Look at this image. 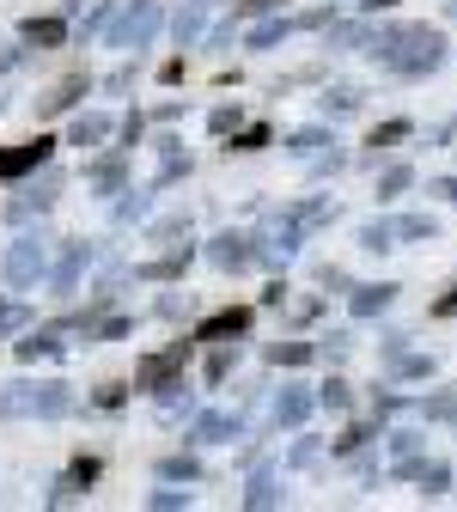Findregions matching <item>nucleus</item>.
<instances>
[{"label": "nucleus", "instance_id": "obj_1", "mask_svg": "<svg viewBox=\"0 0 457 512\" xmlns=\"http://www.w3.org/2000/svg\"><path fill=\"white\" fill-rule=\"evenodd\" d=\"M390 74H433L439 68V55H445V37L439 31H427V25H390V31H378L372 43H366Z\"/></svg>", "mask_w": 457, "mask_h": 512}, {"label": "nucleus", "instance_id": "obj_2", "mask_svg": "<svg viewBox=\"0 0 457 512\" xmlns=\"http://www.w3.org/2000/svg\"><path fill=\"white\" fill-rule=\"evenodd\" d=\"M74 415V384L61 378H19L0 391V421H61Z\"/></svg>", "mask_w": 457, "mask_h": 512}, {"label": "nucleus", "instance_id": "obj_3", "mask_svg": "<svg viewBox=\"0 0 457 512\" xmlns=\"http://www.w3.org/2000/svg\"><path fill=\"white\" fill-rule=\"evenodd\" d=\"M0 275H7V287H19V293H31L43 275H49V238L43 232H19L13 244H7V256H0Z\"/></svg>", "mask_w": 457, "mask_h": 512}, {"label": "nucleus", "instance_id": "obj_4", "mask_svg": "<svg viewBox=\"0 0 457 512\" xmlns=\"http://www.w3.org/2000/svg\"><path fill=\"white\" fill-rule=\"evenodd\" d=\"M159 25H165V13H159V0H128V7L110 19V31H104V43L110 49H147L153 37H159Z\"/></svg>", "mask_w": 457, "mask_h": 512}, {"label": "nucleus", "instance_id": "obj_5", "mask_svg": "<svg viewBox=\"0 0 457 512\" xmlns=\"http://www.w3.org/2000/svg\"><path fill=\"white\" fill-rule=\"evenodd\" d=\"M92 263H98V244H92V238H68V244H61V256L49 263V275H43L49 299H74Z\"/></svg>", "mask_w": 457, "mask_h": 512}, {"label": "nucleus", "instance_id": "obj_6", "mask_svg": "<svg viewBox=\"0 0 457 512\" xmlns=\"http://www.w3.org/2000/svg\"><path fill=\"white\" fill-rule=\"evenodd\" d=\"M189 354H195V336H177V342H165L159 354H147L141 366H135V391H147V397H159L165 384H177L183 378V366H189Z\"/></svg>", "mask_w": 457, "mask_h": 512}, {"label": "nucleus", "instance_id": "obj_7", "mask_svg": "<svg viewBox=\"0 0 457 512\" xmlns=\"http://www.w3.org/2000/svg\"><path fill=\"white\" fill-rule=\"evenodd\" d=\"M61 183H68V177H61L55 165H43V177H37V183H25L19 196L7 202V220H13V226H25V220L49 214V208H55V196H61Z\"/></svg>", "mask_w": 457, "mask_h": 512}, {"label": "nucleus", "instance_id": "obj_8", "mask_svg": "<svg viewBox=\"0 0 457 512\" xmlns=\"http://www.w3.org/2000/svg\"><path fill=\"white\" fill-rule=\"evenodd\" d=\"M49 159H55V141H49V135H37V141H19V147H0V183H19V177L43 171Z\"/></svg>", "mask_w": 457, "mask_h": 512}, {"label": "nucleus", "instance_id": "obj_9", "mask_svg": "<svg viewBox=\"0 0 457 512\" xmlns=\"http://www.w3.org/2000/svg\"><path fill=\"white\" fill-rule=\"evenodd\" d=\"M86 189H92V196H122V189H128V147H104L86 165Z\"/></svg>", "mask_w": 457, "mask_h": 512}, {"label": "nucleus", "instance_id": "obj_10", "mask_svg": "<svg viewBox=\"0 0 457 512\" xmlns=\"http://www.w3.org/2000/svg\"><path fill=\"white\" fill-rule=\"evenodd\" d=\"M208 263L214 269H226V275H238V269H250L256 263V238H244V232H220V238H208Z\"/></svg>", "mask_w": 457, "mask_h": 512}, {"label": "nucleus", "instance_id": "obj_11", "mask_svg": "<svg viewBox=\"0 0 457 512\" xmlns=\"http://www.w3.org/2000/svg\"><path fill=\"white\" fill-rule=\"evenodd\" d=\"M86 92H92V74H86V68L61 74V80H55V86H49V92L37 98V116H68V110H74V104H80Z\"/></svg>", "mask_w": 457, "mask_h": 512}, {"label": "nucleus", "instance_id": "obj_12", "mask_svg": "<svg viewBox=\"0 0 457 512\" xmlns=\"http://www.w3.org/2000/svg\"><path fill=\"white\" fill-rule=\"evenodd\" d=\"M98 470H104L98 458H74L68 470H61V482L49 488V506H74V500H86V494H92V482H98Z\"/></svg>", "mask_w": 457, "mask_h": 512}, {"label": "nucleus", "instance_id": "obj_13", "mask_svg": "<svg viewBox=\"0 0 457 512\" xmlns=\"http://www.w3.org/2000/svg\"><path fill=\"white\" fill-rule=\"evenodd\" d=\"M74 37V25H68V13H31L25 25H19V43H31V49H61V43H68Z\"/></svg>", "mask_w": 457, "mask_h": 512}, {"label": "nucleus", "instance_id": "obj_14", "mask_svg": "<svg viewBox=\"0 0 457 512\" xmlns=\"http://www.w3.org/2000/svg\"><path fill=\"white\" fill-rule=\"evenodd\" d=\"M61 336H68L61 324H49V330H25V342H13L19 366H37V360H61V354H68V342H61Z\"/></svg>", "mask_w": 457, "mask_h": 512}, {"label": "nucleus", "instance_id": "obj_15", "mask_svg": "<svg viewBox=\"0 0 457 512\" xmlns=\"http://www.w3.org/2000/svg\"><path fill=\"white\" fill-rule=\"evenodd\" d=\"M244 330H250V311L244 305H226V311H214V317L195 324V342H238Z\"/></svg>", "mask_w": 457, "mask_h": 512}, {"label": "nucleus", "instance_id": "obj_16", "mask_svg": "<svg viewBox=\"0 0 457 512\" xmlns=\"http://www.w3.org/2000/svg\"><path fill=\"white\" fill-rule=\"evenodd\" d=\"M244 433V415L232 409H214V415H202V421H189V445H226V439H238Z\"/></svg>", "mask_w": 457, "mask_h": 512}, {"label": "nucleus", "instance_id": "obj_17", "mask_svg": "<svg viewBox=\"0 0 457 512\" xmlns=\"http://www.w3.org/2000/svg\"><path fill=\"white\" fill-rule=\"evenodd\" d=\"M116 135V122L104 116V110H80L74 122H68V147H104Z\"/></svg>", "mask_w": 457, "mask_h": 512}, {"label": "nucleus", "instance_id": "obj_18", "mask_svg": "<svg viewBox=\"0 0 457 512\" xmlns=\"http://www.w3.org/2000/svg\"><path fill=\"white\" fill-rule=\"evenodd\" d=\"M311 403H317L311 391H299V384H281V397H275V409H269V415H275V427H305Z\"/></svg>", "mask_w": 457, "mask_h": 512}, {"label": "nucleus", "instance_id": "obj_19", "mask_svg": "<svg viewBox=\"0 0 457 512\" xmlns=\"http://www.w3.org/2000/svg\"><path fill=\"white\" fill-rule=\"evenodd\" d=\"M202 31H208V7H202V0H183V13L171 19L177 49H195V43H202Z\"/></svg>", "mask_w": 457, "mask_h": 512}, {"label": "nucleus", "instance_id": "obj_20", "mask_svg": "<svg viewBox=\"0 0 457 512\" xmlns=\"http://www.w3.org/2000/svg\"><path fill=\"white\" fill-rule=\"evenodd\" d=\"M183 269H189V244H177V250L153 256V263H135V281H177Z\"/></svg>", "mask_w": 457, "mask_h": 512}, {"label": "nucleus", "instance_id": "obj_21", "mask_svg": "<svg viewBox=\"0 0 457 512\" xmlns=\"http://www.w3.org/2000/svg\"><path fill=\"white\" fill-rule=\"evenodd\" d=\"M183 177H189L183 141H159V177H153V189H171V183H183Z\"/></svg>", "mask_w": 457, "mask_h": 512}, {"label": "nucleus", "instance_id": "obj_22", "mask_svg": "<svg viewBox=\"0 0 457 512\" xmlns=\"http://www.w3.org/2000/svg\"><path fill=\"white\" fill-rule=\"evenodd\" d=\"M159 482H202V458H195V452H171V458H159Z\"/></svg>", "mask_w": 457, "mask_h": 512}, {"label": "nucleus", "instance_id": "obj_23", "mask_svg": "<svg viewBox=\"0 0 457 512\" xmlns=\"http://www.w3.org/2000/svg\"><path fill=\"white\" fill-rule=\"evenodd\" d=\"M153 196H159V189H122V202H116V226H135V220H147Z\"/></svg>", "mask_w": 457, "mask_h": 512}, {"label": "nucleus", "instance_id": "obj_24", "mask_svg": "<svg viewBox=\"0 0 457 512\" xmlns=\"http://www.w3.org/2000/svg\"><path fill=\"white\" fill-rule=\"evenodd\" d=\"M287 37H293V19H275V13H269L263 25H250L244 43H250V49H275V43H287Z\"/></svg>", "mask_w": 457, "mask_h": 512}, {"label": "nucleus", "instance_id": "obj_25", "mask_svg": "<svg viewBox=\"0 0 457 512\" xmlns=\"http://www.w3.org/2000/svg\"><path fill=\"white\" fill-rule=\"evenodd\" d=\"M116 13H122V7H116V0H98V7H92V13H86L80 25H74V37H80V43H86V37H104Z\"/></svg>", "mask_w": 457, "mask_h": 512}, {"label": "nucleus", "instance_id": "obj_26", "mask_svg": "<svg viewBox=\"0 0 457 512\" xmlns=\"http://www.w3.org/2000/svg\"><path fill=\"white\" fill-rule=\"evenodd\" d=\"M323 147H336V141H330V128H299V135L287 141V153H293V159H317Z\"/></svg>", "mask_w": 457, "mask_h": 512}, {"label": "nucleus", "instance_id": "obj_27", "mask_svg": "<svg viewBox=\"0 0 457 512\" xmlns=\"http://www.w3.org/2000/svg\"><path fill=\"white\" fill-rule=\"evenodd\" d=\"M390 299H397V287H354V299H348V305H354V317H378Z\"/></svg>", "mask_w": 457, "mask_h": 512}, {"label": "nucleus", "instance_id": "obj_28", "mask_svg": "<svg viewBox=\"0 0 457 512\" xmlns=\"http://www.w3.org/2000/svg\"><path fill=\"white\" fill-rule=\"evenodd\" d=\"M232 366H238V342H214V354H208V384L214 391L232 378Z\"/></svg>", "mask_w": 457, "mask_h": 512}, {"label": "nucleus", "instance_id": "obj_29", "mask_svg": "<svg viewBox=\"0 0 457 512\" xmlns=\"http://www.w3.org/2000/svg\"><path fill=\"white\" fill-rule=\"evenodd\" d=\"M317 348L311 342H269V366H311Z\"/></svg>", "mask_w": 457, "mask_h": 512}, {"label": "nucleus", "instance_id": "obj_30", "mask_svg": "<svg viewBox=\"0 0 457 512\" xmlns=\"http://www.w3.org/2000/svg\"><path fill=\"white\" fill-rule=\"evenodd\" d=\"M147 506H153V512H183V506H195V494H189V488H177V482H165V488H153V494H147Z\"/></svg>", "mask_w": 457, "mask_h": 512}, {"label": "nucleus", "instance_id": "obj_31", "mask_svg": "<svg viewBox=\"0 0 457 512\" xmlns=\"http://www.w3.org/2000/svg\"><path fill=\"white\" fill-rule=\"evenodd\" d=\"M360 110V86H336V92H323V116H354Z\"/></svg>", "mask_w": 457, "mask_h": 512}, {"label": "nucleus", "instance_id": "obj_32", "mask_svg": "<svg viewBox=\"0 0 457 512\" xmlns=\"http://www.w3.org/2000/svg\"><path fill=\"white\" fill-rule=\"evenodd\" d=\"M263 147H269V122H250V128H238V135H232L226 153H263Z\"/></svg>", "mask_w": 457, "mask_h": 512}, {"label": "nucleus", "instance_id": "obj_33", "mask_svg": "<svg viewBox=\"0 0 457 512\" xmlns=\"http://www.w3.org/2000/svg\"><path fill=\"white\" fill-rule=\"evenodd\" d=\"M128 330H135V317L110 311V317H98V324H92V336H86V342H116V336H128Z\"/></svg>", "mask_w": 457, "mask_h": 512}, {"label": "nucleus", "instance_id": "obj_34", "mask_svg": "<svg viewBox=\"0 0 457 512\" xmlns=\"http://www.w3.org/2000/svg\"><path fill=\"white\" fill-rule=\"evenodd\" d=\"M208 128H214V135H238V128H244V110H238V104H214V110H208Z\"/></svg>", "mask_w": 457, "mask_h": 512}, {"label": "nucleus", "instance_id": "obj_35", "mask_svg": "<svg viewBox=\"0 0 457 512\" xmlns=\"http://www.w3.org/2000/svg\"><path fill=\"white\" fill-rule=\"evenodd\" d=\"M317 403H323V409H336V415H342V409L354 403V397H348V378H330V384H317Z\"/></svg>", "mask_w": 457, "mask_h": 512}, {"label": "nucleus", "instance_id": "obj_36", "mask_svg": "<svg viewBox=\"0 0 457 512\" xmlns=\"http://www.w3.org/2000/svg\"><path fill=\"white\" fill-rule=\"evenodd\" d=\"M135 74H141V55H135V61H122V68H116V74L104 80V92H110V98H122V92H135Z\"/></svg>", "mask_w": 457, "mask_h": 512}, {"label": "nucleus", "instance_id": "obj_37", "mask_svg": "<svg viewBox=\"0 0 457 512\" xmlns=\"http://www.w3.org/2000/svg\"><path fill=\"white\" fill-rule=\"evenodd\" d=\"M116 135H122V147H128V153H135V147H141V135H147V116H141V110H128V116L116 122Z\"/></svg>", "mask_w": 457, "mask_h": 512}, {"label": "nucleus", "instance_id": "obj_38", "mask_svg": "<svg viewBox=\"0 0 457 512\" xmlns=\"http://www.w3.org/2000/svg\"><path fill=\"white\" fill-rule=\"evenodd\" d=\"M281 500V488H275V476H256L250 488H244V506H275Z\"/></svg>", "mask_w": 457, "mask_h": 512}, {"label": "nucleus", "instance_id": "obj_39", "mask_svg": "<svg viewBox=\"0 0 457 512\" xmlns=\"http://www.w3.org/2000/svg\"><path fill=\"white\" fill-rule=\"evenodd\" d=\"M409 183H415V171H409V165H390V171L378 177V196H403Z\"/></svg>", "mask_w": 457, "mask_h": 512}, {"label": "nucleus", "instance_id": "obj_40", "mask_svg": "<svg viewBox=\"0 0 457 512\" xmlns=\"http://www.w3.org/2000/svg\"><path fill=\"white\" fill-rule=\"evenodd\" d=\"M403 135H409V122L397 116V122H384V128H372V141H366V147H372V153H384L390 141H403Z\"/></svg>", "mask_w": 457, "mask_h": 512}, {"label": "nucleus", "instance_id": "obj_41", "mask_svg": "<svg viewBox=\"0 0 457 512\" xmlns=\"http://www.w3.org/2000/svg\"><path fill=\"white\" fill-rule=\"evenodd\" d=\"M390 238H397V226H384V220L360 226V244H366V250H390Z\"/></svg>", "mask_w": 457, "mask_h": 512}, {"label": "nucleus", "instance_id": "obj_42", "mask_svg": "<svg viewBox=\"0 0 457 512\" xmlns=\"http://www.w3.org/2000/svg\"><path fill=\"white\" fill-rule=\"evenodd\" d=\"M330 43L336 49H354V43H372V37H366V25H330Z\"/></svg>", "mask_w": 457, "mask_h": 512}, {"label": "nucleus", "instance_id": "obj_43", "mask_svg": "<svg viewBox=\"0 0 457 512\" xmlns=\"http://www.w3.org/2000/svg\"><path fill=\"white\" fill-rule=\"evenodd\" d=\"M269 13H281V0H238L232 19H269Z\"/></svg>", "mask_w": 457, "mask_h": 512}, {"label": "nucleus", "instance_id": "obj_44", "mask_svg": "<svg viewBox=\"0 0 457 512\" xmlns=\"http://www.w3.org/2000/svg\"><path fill=\"white\" fill-rule=\"evenodd\" d=\"M122 403H128V384H104V391L92 397V409H104V415H110V409H122Z\"/></svg>", "mask_w": 457, "mask_h": 512}, {"label": "nucleus", "instance_id": "obj_45", "mask_svg": "<svg viewBox=\"0 0 457 512\" xmlns=\"http://www.w3.org/2000/svg\"><path fill=\"white\" fill-rule=\"evenodd\" d=\"M397 238H433V220L427 214H409V220H397Z\"/></svg>", "mask_w": 457, "mask_h": 512}, {"label": "nucleus", "instance_id": "obj_46", "mask_svg": "<svg viewBox=\"0 0 457 512\" xmlns=\"http://www.w3.org/2000/svg\"><path fill=\"white\" fill-rule=\"evenodd\" d=\"M421 415H433V421H457V397H427Z\"/></svg>", "mask_w": 457, "mask_h": 512}, {"label": "nucleus", "instance_id": "obj_47", "mask_svg": "<svg viewBox=\"0 0 457 512\" xmlns=\"http://www.w3.org/2000/svg\"><path fill=\"white\" fill-rule=\"evenodd\" d=\"M390 452H397V458H415V452H421V433H390Z\"/></svg>", "mask_w": 457, "mask_h": 512}, {"label": "nucleus", "instance_id": "obj_48", "mask_svg": "<svg viewBox=\"0 0 457 512\" xmlns=\"http://www.w3.org/2000/svg\"><path fill=\"white\" fill-rule=\"evenodd\" d=\"M348 348H354V336H348V330H336V336H323V354H330V360H342Z\"/></svg>", "mask_w": 457, "mask_h": 512}, {"label": "nucleus", "instance_id": "obj_49", "mask_svg": "<svg viewBox=\"0 0 457 512\" xmlns=\"http://www.w3.org/2000/svg\"><path fill=\"white\" fill-rule=\"evenodd\" d=\"M153 238H189V214H183V220H159Z\"/></svg>", "mask_w": 457, "mask_h": 512}, {"label": "nucleus", "instance_id": "obj_50", "mask_svg": "<svg viewBox=\"0 0 457 512\" xmlns=\"http://www.w3.org/2000/svg\"><path fill=\"white\" fill-rule=\"evenodd\" d=\"M183 311H189V293H183V299H177V293L159 299V317H183Z\"/></svg>", "mask_w": 457, "mask_h": 512}, {"label": "nucleus", "instance_id": "obj_51", "mask_svg": "<svg viewBox=\"0 0 457 512\" xmlns=\"http://www.w3.org/2000/svg\"><path fill=\"white\" fill-rule=\"evenodd\" d=\"M293 464H317V439H299L293 445Z\"/></svg>", "mask_w": 457, "mask_h": 512}, {"label": "nucleus", "instance_id": "obj_52", "mask_svg": "<svg viewBox=\"0 0 457 512\" xmlns=\"http://www.w3.org/2000/svg\"><path fill=\"white\" fill-rule=\"evenodd\" d=\"M159 80H165V86H177V80H183V55H171V61H165V68H159Z\"/></svg>", "mask_w": 457, "mask_h": 512}, {"label": "nucleus", "instance_id": "obj_53", "mask_svg": "<svg viewBox=\"0 0 457 512\" xmlns=\"http://www.w3.org/2000/svg\"><path fill=\"white\" fill-rule=\"evenodd\" d=\"M433 189H439L445 202H457V177H445V183H433Z\"/></svg>", "mask_w": 457, "mask_h": 512}, {"label": "nucleus", "instance_id": "obj_54", "mask_svg": "<svg viewBox=\"0 0 457 512\" xmlns=\"http://www.w3.org/2000/svg\"><path fill=\"white\" fill-rule=\"evenodd\" d=\"M0 324H7V305H0Z\"/></svg>", "mask_w": 457, "mask_h": 512}, {"label": "nucleus", "instance_id": "obj_55", "mask_svg": "<svg viewBox=\"0 0 457 512\" xmlns=\"http://www.w3.org/2000/svg\"><path fill=\"white\" fill-rule=\"evenodd\" d=\"M451 19H457V0H451Z\"/></svg>", "mask_w": 457, "mask_h": 512}]
</instances>
